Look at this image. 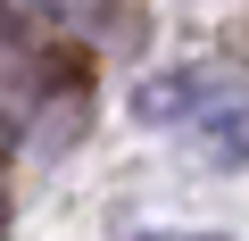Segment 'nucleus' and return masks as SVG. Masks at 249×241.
<instances>
[{"mask_svg":"<svg viewBox=\"0 0 249 241\" xmlns=\"http://www.w3.org/2000/svg\"><path fill=\"white\" fill-rule=\"evenodd\" d=\"M142 116L150 125H183L216 150V158H249V100H232L216 75H166V83H150L142 92Z\"/></svg>","mask_w":249,"mask_h":241,"instance_id":"nucleus-1","label":"nucleus"},{"mask_svg":"<svg viewBox=\"0 0 249 241\" xmlns=\"http://www.w3.org/2000/svg\"><path fill=\"white\" fill-rule=\"evenodd\" d=\"M42 9H50V17H91L100 0H42Z\"/></svg>","mask_w":249,"mask_h":241,"instance_id":"nucleus-2","label":"nucleus"}]
</instances>
